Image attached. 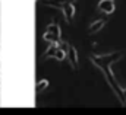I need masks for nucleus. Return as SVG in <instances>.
<instances>
[{
    "label": "nucleus",
    "mask_w": 126,
    "mask_h": 115,
    "mask_svg": "<svg viewBox=\"0 0 126 115\" xmlns=\"http://www.w3.org/2000/svg\"><path fill=\"white\" fill-rule=\"evenodd\" d=\"M114 9H116V6H114L113 0H100V3H98V10L106 15H111L114 12Z\"/></svg>",
    "instance_id": "nucleus-1"
},
{
    "label": "nucleus",
    "mask_w": 126,
    "mask_h": 115,
    "mask_svg": "<svg viewBox=\"0 0 126 115\" xmlns=\"http://www.w3.org/2000/svg\"><path fill=\"white\" fill-rule=\"evenodd\" d=\"M62 12H63V15H64V19L69 21V19H72V18L75 16V6H73L72 3L66 1L62 6Z\"/></svg>",
    "instance_id": "nucleus-2"
},
{
    "label": "nucleus",
    "mask_w": 126,
    "mask_h": 115,
    "mask_svg": "<svg viewBox=\"0 0 126 115\" xmlns=\"http://www.w3.org/2000/svg\"><path fill=\"white\" fill-rule=\"evenodd\" d=\"M67 61H69V66L72 67V69H76V64H78V53H76V50L73 48V47H70L69 48V53H67Z\"/></svg>",
    "instance_id": "nucleus-3"
},
{
    "label": "nucleus",
    "mask_w": 126,
    "mask_h": 115,
    "mask_svg": "<svg viewBox=\"0 0 126 115\" xmlns=\"http://www.w3.org/2000/svg\"><path fill=\"white\" fill-rule=\"evenodd\" d=\"M46 32H50L51 35H54L56 38H59V39H62L60 36H62V31H60V26L59 25H56V23H50L47 28H46Z\"/></svg>",
    "instance_id": "nucleus-4"
},
{
    "label": "nucleus",
    "mask_w": 126,
    "mask_h": 115,
    "mask_svg": "<svg viewBox=\"0 0 126 115\" xmlns=\"http://www.w3.org/2000/svg\"><path fill=\"white\" fill-rule=\"evenodd\" d=\"M104 25H106V21H104V19H100V21H95L94 23H93V25L90 26V29H88V31H90V34H95V32H98L100 29L103 28Z\"/></svg>",
    "instance_id": "nucleus-5"
},
{
    "label": "nucleus",
    "mask_w": 126,
    "mask_h": 115,
    "mask_svg": "<svg viewBox=\"0 0 126 115\" xmlns=\"http://www.w3.org/2000/svg\"><path fill=\"white\" fill-rule=\"evenodd\" d=\"M53 58H54V60H57V61H63V60H66V58H67V53H66L63 48L59 47V48L56 50V53H54Z\"/></svg>",
    "instance_id": "nucleus-6"
},
{
    "label": "nucleus",
    "mask_w": 126,
    "mask_h": 115,
    "mask_svg": "<svg viewBox=\"0 0 126 115\" xmlns=\"http://www.w3.org/2000/svg\"><path fill=\"white\" fill-rule=\"evenodd\" d=\"M47 86H48V80L47 79H43V80H40L37 83V87L35 89H37V92H41V90H44Z\"/></svg>",
    "instance_id": "nucleus-7"
},
{
    "label": "nucleus",
    "mask_w": 126,
    "mask_h": 115,
    "mask_svg": "<svg viewBox=\"0 0 126 115\" xmlns=\"http://www.w3.org/2000/svg\"><path fill=\"white\" fill-rule=\"evenodd\" d=\"M123 96H125V102H123V105L126 106V87H123Z\"/></svg>",
    "instance_id": "nucleus-8"
},
{
    "label": "nucleus",
    "mask_w": 126,
    "mask_h": 115,
    "mask_svg": "<svg viewBox=\"0 0 126 115\" xmlns=\"http://www.w3.org/2000/svg\"><path fill=\"white\" fill-rule=\"evenodd\" d=\"M51 1H54V0H51ZM62 1H66V0H62Z\"/></svg>",
    "instance_id": "nucleus-9"
}]
</instances>
